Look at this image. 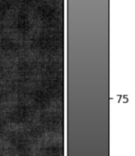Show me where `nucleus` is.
<instances>
[{
    "instance_id": "1",
    "label": "nucleus",
    "mask_w": 135,
    "mask_h": 156,
    "mask_svg": "<svg viewBox=\"0 0 135 156\" xmlns=\"http://www.w3.org/2000/svg\"><path fill=\"white\" fill-rule=\"evenodd\" d=\"M0 156H20L17 149L8 140L0 138Z\"/></svg>"
}]
</instances>
